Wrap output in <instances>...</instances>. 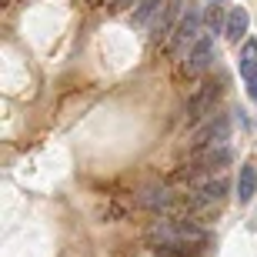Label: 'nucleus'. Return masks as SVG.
<instances>
[{
	"label": "nucleus",
	"instance_id": "f257e3e1",
	"mask_svg": "<svg viewBox=\"0 0 257 257\" xmlns=\"http://www.w3.org/2000/svg\"><path fill=\"white\" fill-rule=\"evenodd\" d=\"M144 240L161 257H197L200 250L207 247L210 237L200 224H194L187 217H161L147 227Z\"/></svg>",
	"mask_w": 257,
	"mask_h": 257
},
{
	"label": "nucleus",
	"instance_id": "f03ea898",
	"mask_svg": "<svg viewBox=\"0 0 257 257\" xmlns=\"http://www.w3.org/2000/svg\"><path fill=\"white\" fill-rule=\"evenodd\" d=\"M227 137H230V117L217 114V117H210L207 124L194 134V151H207V147H227Z\"/></svg>",
	"mask_w": 257,
	"mask_h": 257
},
{
	"label": "nucleus",
	"instance_id": "7ed1b4c3",
	"mask_svg": "<svg viewBox=\"0 0 257 257\" xmlns=\"http://www.w3.org/2000/svg\"><path fill=\"white\" fill-rule=\"evenodd\" d=\"M217 97H220L217 84H204V87H200L197 94L191 97V104H187V124H197V120H204L207 114H214Z\"/></svg>",
	"mask_w": 257,
	"mask_h": 257
},
{
	"label": "nucleus",
	"instance_id": "20e7f679",
	"mask_svg": "<svg viewBox=\"0 0 257 257\" xmlns=\"http://www.w3.org/2000/svg\"><path fill=\"white\" fill-rule=\"evenodd\" d=\"M197 30H200V10L187 7V14H184V17L177 20V27H174V50H181L187 40H194Z\"/></svg>",
	"mask_w": 257,
	"mask_h": 257
},
{
	"label": "nucleus",
	"instance_id": "39448f33",
	"mask_svg": "<svg viewBox=\"0 0 257 257\" xmlns=\"http://www.w3.org/2000/svg\"><path fill=\"white\" fill-rule=\"evenodd\" d=\"M210 60H214V40L200 37L197 44H194L191 57H187V74H200V70H207Z\"/></svg>",
	"mask_w": 257,
	"mask_h": 257
},
{
	"label": "nucleus",
	"instance_id": "423d86ee",
	"mask_svg": "<svg viewBox=\"0 0 257 257\" xmlns=\"http://www.w3.org/2000/svg\"><path fill=\"white\" fill-rule=\"evenodd\" d=\"M247 27H250V14L244 7H234L227 14V24H224V37H227L230 44H240V37L247 34Z\"/></svg>",
	"mask_w": 257,
	"mask_h": 257
},
{
	"label": "nucleus",
	"instance_id": "0eeeda50",
	"mask_svg": "<svg viewBox=\"0 0 257 257\" xmlns=\"http://www.w3.org/2000/svg\"><path fill=\"white\" fill-rule=\"evenodd\" d=\"M257 194V167L254 164H244L240 167V177H237V200L240 204H250Z\"/></svg>",
	"mask_w": 257,
	"mask_h": 257
},
{
	"label": "nucleus",
	"instance_id": "6e6552de",
	"mask_svg": "<svg viewBox=\"0 0 257 257\" xmlns=\"http://www.w3.org/2000/svg\"><path fill=\"white\" fill-rule=\"evenodd\" d=\"M177 17H181V0H167V4H164V10H161V17H157V27H154V40L167 37Z\"/></svg>",
	"mask_w": 257,
	"mask_h": 257
},
{
	"label": "nucleus",
	"instance_id": "1a4fd4ad",
	"mask_svg": "<svg viewBox=\"0 0 257 257\" xmlns=\"http://www.w3.org/2000/svg\"><path fill=\"white\" fill-rule=\"evenodd\" d=\"M164 4H167V0H141L137 10H134V24H137V27H147L154 14H161V10H164Z\"/></svg>",
	"mask_w": 257,
	"mask_h": 257
},
{
	"label": "nucleus",
	"instance_id": "9d476101",
	"mask_svg": "<svg viewBox=\"0 0 257 257\" xmlns=\"http://www.w3.org/2000/svg\"><path fill=\"white\" fill-rule=\"evenodd\" d=\"M254 74H257V40H247L244 50H240V77L247 80Z\"/></svg>",
	"mask_w": 257,
	"mask_h": 257
},
{
	"label": "nucleus",
	"instance_id": "9b49d317",
	"mask_svg": "<svg viewBox=\"0 0 257 257\" xmlns=\"http://www.w3.org/2000/svg\"><path fill=\"white\" fill-rule=\"evenodd\" d=\"M207 24H210V30H220V24H227V20H220V7H210Z\"/></svg>",
	"mask_w": 257,
	"mask_h": 257
},
{
	"label": "nucleus",
	"instance_id": "f8f14e48",
	"mask_svg": "<svg viewBox=\"0 0 257 257\" xmlns=\"http://www.w3.org/2000/svg\"><path fill=\"white\" fill-rule=\"evenodd\" d=\"M247 97H250V100H257V74L247 77Z\"/></svg>",
	"mask_w": 257,
	"mask_h": 257
},
{
	"label": "nucleus",
	"instance_id": "ddd939ff",
	"mask_svg": "<svg viewBox=\"0 0 257 257\" xmlns=\"http://www.w3.org/2000/svg\"><path fill=\"white\" fill-rule=\"evenodd\" d=\"M137 7V4H141V0H114V10H127V7Z\"/></svg>",
	"mask_w": 257,
	"mask_h": 257
},
{
	"label": "nucleus",
	"instance_id": "4468645a",
	"mask_svg": "<svg viewBox=\"0 0 257 257\" xmlns=\"http://www.w3.org/2000/svg\"><path fill=\"white\" fill-rule=\"evenodd\" d=\"M210 4H224V0H210Z\"/></svg>",
	"mask_w": 257,
	"mask_h": 257
}]
</instances>
